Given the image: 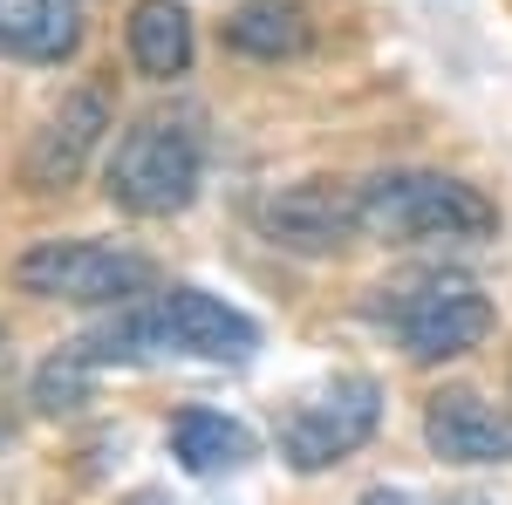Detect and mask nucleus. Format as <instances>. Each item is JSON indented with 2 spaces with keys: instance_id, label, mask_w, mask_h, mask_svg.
I'll return each mask as SVG.
<instances>
[{
  "instance_id": "f257e3e1",
  "label": "nucleus",
  "mask_w": 512,
  "mask_h": 505,
  "mask_svg": "<svg viewBox=\"0 0 512 505\" xmlns=\"http://www.w3.org/2000/svg\"><path fill=\"white\" fill-rule=\"evenodd\" d=\"M76 349L96 369H110V362H233L239 369L260 349V321L219 294H205V287H171V294L123 301Z\"/></svg>"
},
{
  "instance_id": "f03ea898",
  "label": "nucleus",
  "mask_w": 512,
  "mask_h": 505,
  "mask_svg": "<svg viewBox=\"0 0 512 505\" xmlns=\"http://www.w3.org/2000/svg\"><path fill=\"white\" fill-rule=\"evenodd\" d=\"M355 233L376 246H485L499 205L451 171H383L355 185Z\"/></svg>"
},
{
  "instance_id": "7ed1b4c3",
  "label": "nucleus",
  "mask_w": 512,
  "mask_h": 505,
  "mask_svg": "<svg viewBox=\"0 0 512 505\" xmlns=\"http://www.w3.org/2000/svg\"><path fill=\"white\" fill-rule=\"evenodd\" d=\"M205 185V130L192 110H144L103 164V198L130 219H171Z\"/></svg>"
},
{
  "instance_id": "20e7f679",
  "label": "nucleus",
  "mask_w": 512,
  "mask_h": 505,
  "mask_svg": "<svg viewBox=\"0 0 512 505\" xmlns=\"http://www.w3.org/2000/svg\"><path fill=\"white\" fill-rule=\"evenodd\" d=\"M383 321H390L396 349L410 355V362H458V355H472L485 335H492V301H485V287H478L472 273H451V267H431V273H410V280H396L383 287Z\"/></svg>"
},
{
  "instance_id": "39448f33",
  "label": "nucleus",
  "mask_w": 512,
  "mask_h": 505,
  "mask_svg": "<svg viewBox=\"0 0 512 505\" xmlns=\"http://www.w3.org/2000/svg\"><path fill=\"white\" fill-rule=\"evenodd\" d=\"M14 287L35 301H69V308H123L158 287L151 253H130L110 239H35L14 260Z\"/></svg>"
},
{
  "instance_id": "423d86ee",
  "label": "nucleus",
  "mask_w": 512,
  "mask_h": 505,
  "mask_svg": "<svg viewBox=\"0 0 512 505\" xmlns=\"http://www.w3.org/2000/svg\"><path fill=\"white\" fill-rule=\"evenodd\" d=\"M376 424H383V383L376 376H328L274 417V444L294 471H335L376 437Z\"/></svg>"
},
{
  "instance_id": "0eeeda50",
  "label": "nucleus",
  "mask_w": 512,
  "mask_h": 505,
  "mask_svg": "<svg viewBox=\"0 0 512 505\" xmlns=\"http://www.w3.org/2000/svg\"><path fill=\"white\" fill-rule=\"evenodd\" d=\"M103 130H110V96H103V89H69V96L48 110V123L35 130L28 157H21V185H28V192H69L82 171H89Z\"/></svg>"
},
{
  "instance_id": "6e6552de",
  "label": "nucleus",
  "mask_w": 512,
  "mask_h": 505,
  "mask_svg": "<svg viewBox=\"0 0 512 505\" xmlns=\"http://www.w3.org/2000/svg\"><path fill=\"white\" fill-rule=\"evenodd\" d=\"M260 226L274 246L287 253H342L355 233V185L342 178H301V185H280L260 205Z\"/></svg>"
},
{
  "instance_id": "1a4fd4ad",
  "label": "nucleus",
  "mask_w": 512,
  "mask_h": 505,
  "mask_svg": "<svg viewBox=\"0 0 512 505\" xmlns=\"http://www.w3.org/2000/svg\"><path fill=\"white\" fill-rule=\"evenodd\" d=\"M424 444L444 465H512V410H492L478 389H444L424 410Z\"/></svg>"
},
{
  "instance_id": "9d476101",
  "label": "nucleus",
  "mask_w": 512,
  "mask_h": 505,
  "mask_svg": "<svg viewBox=\"0 0 512 505\" xmlns=\"http://www.w3.org/2000/svg\"><path fill=\"white\" fill-rule=\"evenodd\" d=\"M82 48V14L76 0H0V55L55 69Z\"/></svg>"
},
{
  "instance_id": "9b49d317",
  "label": "nucleus",
  "mask_w": 512,
  "mask_h": 505,
  "mask_svg": "<svg viewBox=\"0 0 512 505\" xmlns=\"http://www.w3.org/2000/svg\"><path fill=\"white\" fill-rule=\"evenodd\" d=\"M123 48H130V69L151 76V82L192 76V55H198L192 14L178 0H137L130 21H123Z\"/></svg>"
},
{
  "instance_id": "f8f14e48",
  "label": "nucleus",
  "mask_w": 512,
  "mask_h": 505,
  "mask_svg": "<svg viewBox=\"0 0 512 505\" xmlns=\"http://www.w3.org/2000/svg\"><path fill=\"white\" fill-rule=\"evenodd\" d=\"M171 458L192 478H226V471H239L253 458V430L239 424V417H226V410L192 403V410L171 417Z\"/></svg>"
},
{
  "instance_id": "ddd939ff",
  "label": "nucleus",
  "mask_w": 512,
  "mask_h": 505,
  "mask_svg": "<svg viewBox=\"0 0 512 505\" xmlns=\"http://www.w3.org/2000/svg\"><path fill=\"white\" fill-rule=\"evenodd\" d=\"M308 41H315V28H308L301 0H239L226 14V48L246 62H294Z\"/></svg>"
},
{
  "instance_id": "4468645a",
  "label": "nucleus",
  "mask_w": 512,
  "mask_h": 505,
  "mask_svg": "<svg viewBox=\"0 0 512 505\" xmlns=\"http://www.w3.org/2000/svg\"><path fill=\"white\" fill-rule=\"evenodd\" d=\"M89 396H96V362H89L76 342H69L62 355H48V362L35 369V403L48 410V417H62V410H82Z\"/></svg>"
},
{
  "instance_id": "2eb2a0df",
  "label": "nucleus",
  "mask_w": 512,
  "mask_h": 505,
  "mask_svg": "<svg viewBox=\"0 0 512 505\" xmlns=\"http://www.w3.org/2000/svg\"><path fill=\"white\" fill-rule=\"evenodd\" d=\"M355 505H410V499H403V492H362Z\"/></svg>"
},
{
  "instance_id": "dca6fc26",
  "label": "nucleus",
  "mask_w": 512,
  "mask_h": 505,
  "mask_svg": "<svg viewBox=\"0 0 512 505\" xmlns=\"http://www.w3.org/2000/svg\"><path fill=\"white\" fill-rule=\"evenodd\" d=\"M451 505H485V499H472V492H465V499H451Z\"/></svg>"
},
{
  "instance_id": "f3484780",
  "label": "nucleus",
  "mask_w": 512,
  "mask_h": 505,
  "mask_svg": "<svg viewBox=\"0 0 512 505\" xmlns=\"http://www.w3.org/2000/svg\"><path fill=\"white\" fill-rule=\"evenodd\" d=\"M0 349H7V328H0Z\"/></svg>"
},
{
  "instance_id": "a211bd4d",
  "label": "nucleus",
  "mask_w": 512,
  "mask_h": 505,
  "mask_svg": "<svg viewBox=\"0 0 512 505\" xmlns=\"http://www.w3.org/2000/svg\"><path fill=\"white\" fill-rule=\"evenodd\" d=\"M137 505H151V499H137Z\"/></svg>"
}]
</instances>
